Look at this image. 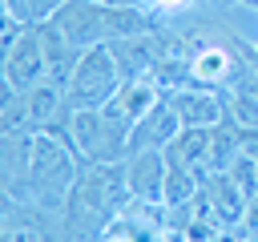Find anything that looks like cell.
I'll return each instance as SVG.
<instances>
[{
    "mask_svg": "<svg viewBox=\"0 0 258 242\" xmlns=\"http://www.w3.org/2000/svg\"><path fill=\"white\" fill-rule=\"evenodd\" d=\"M129 202H133V194H129V177H125V161H85L60 218L73 234H81L89 242H105V230L125 214Z\"/></svg>",
    "mask_w": 258,
    "mask_h": 242,
    "instance_id": "1",
    "label": "cell"
},
{
    "mask_svg": "<svg viewBox=\"0 0 258 242\" xmlns=\"http://www.w3.org/2000/svg\"><path fill=\"white\" fill-rule=\"evenodd\" d=\"M81 157L56 141L52 133H32V149H28V165H24V177L12 194H4V202H20V206H32V210H44V214H60L69 206V194L81 177Z\"/></svg>",
    "mask_w": 258,
    "mask_h": 242,
    "instance_id": "2",
    "label": "cell"
},
{
    "mask_svg": "<svg viewBox=\"0 0 258 242\" xmlns=\"http://www.w3.org/2000/svg\"><path fill=\"white\" fill-rule=\"evenodd\" d=\"M52 24L81 48L93 44H113L121 36H137L161 24V16L145 12V8H129V4H113V0H69Z\"/></svg>",
    "mask_w": 258,
    "mask_h": 242,
    "instance_id": "3",
    "label": "cell"
},
{
    "mask_svg": "<svg viewBox=\"0 0 258 242\" xmlns=\"http://www.w3.org/2000/svg\"><path fill=\"white\" fill-rule=\"evenodd\" d=\"M133 125L117 121L105 109H77L73 113V145L81 161H125L129 157Z\"/></svg>",
    "mask_w": 258,
    "mask_h": 242,
    "instance_id": "4",
    "label": "cell"
},
{
    "mask_svg": "<svg viewBox=\"0 0 258 242\" xmlns=\"http://www.w3.org/2000/svg\"><path fill=\"white\" fill-rule=\"evenodd\" d=\"M121 81L125 77H121L117 60H113L109 44H93V48H85V56H81V65H77L64 97H69L73 109H101L121 89Z\"/></svg>",
    "mask_w": 258,
    "mask_h": 242,
    "instance_id": "5",
    "label": "cell"
},
{
    "mask_svg": "<svg viewBox=\"0 0 258 242\" xmlns=\"http://www.w3.org/2000/svg\"><path fill=\"white\" fill-rule=\"evenodd\" d=\"M44 77H48L44 36H40V28H24V32L4 48V89L24 93V89L40 85Z\"/></svg>",
    "mask_w": 258,
    "mask_h": 242,
    "instance_id": "6",
    "label": "cell"
},
{
    "mask_svg": "<svg viewBox=\"0 0 258 242\" xmlns=\"http://www.w3.org/2000/svg\"><path fill=\"white\" fill-rule=\"evenodd\" d=\"M198 202L214 214V222H218L222 230L242 226L246 206H250V198L238 190V182H234L230 173H210V177L202 182V190H198Z\"/></svg>",
    "mask_w": 258,
    "mask_h": 242,
    "instance_id": "7",
    "label": "cell"
},
{
    "mask_svg": "<svg viewBox=\"0 0 258 242\" xmlns=\"http://www.w3.org/2000/svg\"><path fill=\"white\" fill-rule=\"evenodd\" d=\"M181 125H198V129H214L218 121H226V89H206V85H189L169 93Z\"/></svg>",
    "mask_w": 258,
    "mask_h": 242,
    "instance_id": "8",
    "label": "cell"
},
{
    "mask_svg": "<svg viewBox=\"0 0 258 242\" xmlns=\"http://www.w3.org/2000/svg\"><path fill=\"white\" fill-rule=\"evenodd\" d=\"M165 149H141L125 157V177H129V194L133 202H157L165 198Z\"/></svg>",
    "mask_w": 258,
    "mask_h": 242,
    "instance_id": "9",
    "label": "cell"
},
{
    "mask_svg": "<svg viewBox=\"0 0 258 242\" xmlns=\"http://www.w3.org/2000/svg\"><path fill=\"white\" fill-rule=\"evenodd\" d=\"M165 97V89L153 81V73L149 77H129V81H121V89L109 97V105H101L105 113H113L117 121H125V125H137L157 101Z\"/></svg>",
    "mask_w": 258,
    "mask_h": 242,
    "instance_id": "10",
    "label": "cell"
},
{
    "mask_svg": "<svg viewBox=\"0 0 258 242\" xmlns=\"http://www.w3.org/2000/svg\"><path fill=\"white\" fill-rule=\"evenodd\" d=\"M181 133V117L173 109L169 97H161L129 133V153H141V149H165L173 137Z\"/></svg>",
    "mask_w": 258,
    "mask_h": 242,
    "instance_id": "11",
    "label": "cell"
},
{
    "mask_svg": "<svg viewBox=\"0 0 258 242\" xmlns=\"http://www.w3.org/2000/svg\"><path fill=\"white\" fill-rule=\"evenodd\" d=\"M40 36H44V60H48V85H56V89H69V81H73V73H77V65H81V56H85V48L81 44H73L52 20L48 24H40Z\"/></svg>",
    "mask_w": 258,
    "mask_h": 242,
    "instance_id": "12",
    "label": "cell"
},
{
    "mask_svg": "<svg viewBox=\"0 0 258 242\" xmlns=\"http://www.w3.org/2000/svg\"><path fill=\"white\" fill-rule=\"evenodd\" d=\"M206 157H210V129H198V125H181V133L165 145V161L194 169L202 182H206Z\"/></svg>",
    "mask_w": 258,
    "mask_h": 242,
    "instance_id": "13",
    "label": "cell"
},
{
    "mask_svg": "<svg viewBox=\"0 0 258 242\" xmlns=\"http://www.w3.org/2000/svg\"><path fill=\"white\" fill-rule=\"evenodd\" d=\"M238 157H242V129H238V121H234V117H226V121H218V125L210 129L206 177H210V173H226Z\"/></svg>",
    "mask_w": 258,
    "mask_h": 242,
    "instance_id": "14",
    "label": "cell"
},
{
    "mask_svg": "<svg viewBox=\"0 0 258 242\" xmlns=\"http://www.w3.org/2000/svg\"><path fill=\"white\" fill-rule=\"evenodd\" d=\"M64 4H69V0H4V16H12V20L24 24V28H40V24H48Z\"/></svg>",
    "mask_w": 258,
    "mask_h": 242,
    "instance_id": "15",
    "label": "cell"
},
{
    "mask_svg": "<svg viewBox=\"0 0 258 242\" xmlns=\"http://www.w3.org/2000/svg\"><path fill=\"white\" fill-rule=\"evenodd\" d=\"M198 190H202V177L194 169L169 165L165 169V198H161V206H189L198 198Z\"/></svg>",
    "mask_w": 258,
    "mask_h": 242,
    "instance_id": "16",
    "label": "cell"
},
{
    "mask_svg": "<svg viewBox=\"0 0 258 242\" xmlns=\"http://www.w3.org/2000/svg\"><path fill=\"white\" fill-rule=\"evenodd\" d=\"M20 32H24V24H16L12 16H0V48H8Z\"/></svg>",
    "mask_w": 258,
    "mask_h": 242,
    "instance_id": "17",
    "label": "cell"
},
{
    "mask_svg": "<svg viewBox=\"0 0 258 242\" xmlns=\"http://www.w3.org/2000/svg\"><path fill=\"white\" fill-rule=\"evenodd\" d=\"M238 129H242V125H238ZM242 153L258 161V125H250V129H242Z\"/></svg>",
    "mask_w": 258,
    "mask_h": 242,
    "instance_id": "18",
    "label": "cell"
},
{
    "mask_svg": "<svg viewBox=\"0 0 258 242\" xmlns=\"http://www.w3.org/2000/svg\"><path fill=\"white\" fill-rule=\"evenodd\" d=\"M238 44H242V56H246V65H250V73L258 77V44H246L242 36H238Z\"/></svg>",
    "mask_w": 258,
    "mask_h": 242,
    "instance_id": "19",
    "label": "cell"
},
{
    "mask_svg": "<svg viewBox=\"0 0 258 242\" xmlns=\"http://www.w3.org/2000/svg\"><path fill=\"white\" fill-rule=\"evenodd\" d=\"M234 4H246V0H214V8H234Z\"/></svg>",
    "mask_w": 258,
    "mask_h": 242,
    "instance_id": "20",
    "label": "cell"
},
{
    "mask_svg": "<svg viewBox=\"0 0 258 242\" xmlns=\"http://www.w3.org/2000/svg\"><path fill=\"white\" fill-rule=\"evenodd\" d=\"M242 8H254V12H258V0H246V4H242Z\"/></svg>",
    "mask_w": 258,
    "mask_h": 242,
    "instance_id": "21",
    "label": "cell"
}]
</instances>
